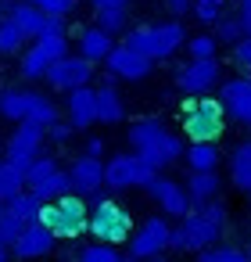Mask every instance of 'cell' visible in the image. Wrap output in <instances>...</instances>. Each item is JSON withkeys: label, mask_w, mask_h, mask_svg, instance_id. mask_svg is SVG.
Here are the masks:
<instances>
[{"label": "cell", "mask_w": 251, "mask_h": 262, "mask_svg": "<svg viewBox=\"0 0 251 262\" xmlns=\"http://www.w3.org/2000/svg\"><path fill=\"white\" fill-rule=\"evenodd\" d=\"M61 119L76 129H90L97 126V115H94V86H79L72 94H65V108H61Z\"/></svg>", "instance_id": "obj_19"}, {"label": "cell", "mask_w": 251, "mask_h": 262, "mask_svg": "<svg viewBox=\"0 0 251 262\" xmlns=\"http://www.w3.org/2000/svg\"><path fill=\"white\" fill-rule=\"evenodd\" d=\"M22 226H26V223H18L11 212H4V215H0V248H8V251H11V244L18 241Z\"/></svg>", "instance_id": "obj_37"}, {"label": "cell", "mask_w": 251, "mask_h": 262, "mask_svg": "<svg viewBox=\"0 0 251 262\" xmlns=\"http://www.w3.org/2000/svg\"><path fill=\"white\" fill-rule=\"evenodd\" d=\"M237 22H240L244 36H251V0H237Z\"/></svg>", "instance_id": "obj_42"}, {"label": "cell", "mask_w": 251, "mask_h": 262, "mask_svg": "<svg viewBox=\"0 0 251 262\" xmlns=\"http://www.w3.org/2000/svg\"><path fill=\"white\" fill-rule=\"evenodd\" d=\"M187 43V29L183 22H151V26H136V29H126V47L144 54L151 65L154 61H165L172 58L176 51H183Z\"/></svg>", "instance_id": "obj_4"}, {"label": "cell", "mask_w": 251, "mask_h": 262, "mask_svg": "<svg viewBox=\"0 0 251 262\" xmlns=\"http://www.w3.org/2000/svg\"><path fill=\"white\" fill-rule=\"evenodd\" d=\"M54 248H58L54 233H51L47 226H40V223H29V226H22L18 241L11 244L15 258H26V262H33V258H47Z\"/></svg>", "instance_id": "obj_18"}, {"label": "cell", "mask_w": 251, "mask_h": 262, "mask_svg": "<svg viewBox=\"0 0 251 262\" xmlns=\"http://www.w3.org/2000/svg\"><path fill=\"white\" fill-rule=\"evenodd\" d=\"M65 172H69V187L76 198H90V194L104 190V162H97V158L79 155Z\"/></svg>", "instance_id": "obj_16"}, {"label": "cell", "mask_w": 251, "mask_h": 262, "mask_svg": "<svg viewBox=\"0 0 251 262\" xmlns=\"http://www.w3.org/2000/svg\"><path fill=\"white\" fill-rule=\"evenodd\" d=\"M40 208H43V205H40L29 190H18L15 198L4 201V212H11V215H15L18 223H26V226H29V223H40Z\"/></svg>", "instance_id": "obj_26"}, {"label": "cell", "mask_w": 251, "mask_h": 262, "mask_svg": "<svg viewBox=\"0 0 251 262\" xmlns=\"http://www.w3.org/2000/svg\"><path fill=\"white\" fill-rule=\"evenodd\" d=\"M86 219H90V208L83 198L76 194H65L51 205L40 208V226H47L54 233V241H76L86 233Z\"/></svg>", "instance_id": "obj_6"}, {"label": "cell", "mask_w": 251, "mask_h": 262, "mask_svg": "<svg viewBox=\"0 0 251 262\" xmlns=\"http://www.w3.org/2000/svg\"><path fill=\"white\" fill-rule=\"evenodd\" d=\"M172 83H176V90H179L183 97H208V90H215V86L222 83V65H219V58L187 61V65L176 69Z\"/></svg>", "instance_id": "obj_11"}, {"label": "cell", "mask_w": 251, "mask_h": 262, "mask_svg": "<svg viewBox=\"0 0 251 262\" xmlns=\"http://www.w3.org/2000/svg\"><path fill=\"white\" fill-rule=\"evenodd\" d=\"M90 79H94V65L83 61L79 54H65V58L54 61V65L47 69V76H43V83H47L51 90H58V94H72V90H79V86H90Z\"/></svg>", "instance_id": "obj_12"}, {"label": "cell", "mask_w": 251, "mask_h": 262, "mask_svg": "<svg viewBox=\"0 0 251 262\" xmlns=\"http://www.w3.org/2000/svg\"><path fill=\"white\" fill-rule=\"evenodd\" d=\"M97 29L115 40L119 33L129 29V11H97Z\"/></svg>", "instance_id": "obj_35"}, {"label": "cell", "mask_w": 251, "mask_h": 262, "mask_svg": "<svg viewBox=\"0 0 251 262\" xmlns=\"http://www.w3.org/2000/svg\"><path fill=\"white\" fill-rule=\"evenodd\" d=\"M212 40H215V43H226V47L240 43V40H244V29H240L237 15H222V18L215 22V33H212Z\"/></svg>", "instance_id": "obj_33"}, {"label": "cell", "mask_w": 251, "mask_h": 262, "mask_svg": "<svg viewBox=\"0 0 251 262\" xmlns=\"http://www.w3.org/2000/svg\"><path fill=\"white\" fill-rule=\"evenodd\" d=\"M83 155H86V158H97V162H104V137H86V147H83Z\"/></svg>", "instance_id": "obj_43"}, {"label": "cell", "mask_w": 251, "mask_h": 262, "mask_svg": "<svg viewBox=\"0 0 251 262\" xmlns=\"http://www.w3.org/2000/svg\"><path fill=\"white\" fill-rule=\"evenodd\" d=\"M33 8H40L47 18H69L72 11H76V4L79 0H29Z\"/></svg>", "instance_id": "obj_36"}, {"label": "cell", "mask_w": 251, "mask_h": 262, "mask_svg": "<svg viewBox=\"0 0 251 262\" xmlns=\"http://www.w3.org/2000/svg\"><path fill=\"white\" fill-rule=\"evenodd\" d=\"M179 122H183V137L190 144H215L226 129V112H222L219 97H187Z\"/></svg>", "instance_id": "obj_5"}, {"label": "cell", "mask_w": 251, "mask_h": 262, "mask_svg": "<svg viewBox=\"0 0 251 262\" xmlns=\"http://www.w3.org/2000/svg\"><path fill=\"white\" fill-rule=\"evenodd\" d=\"M33 97L36 90L29 86H8V90H0V119H8V122H26L29 119V108H33Z\"/></svg>", "instance_id": "obj_20"}, {"label": "cell", "mask_w": 251, "mask_h": 262, "mask_svg": "<svg viewBox=\"0 0 251 262\" xmlns=\"http://www.w3.org/2000/svg\"><path fill=\"white\" fill-rule=\"evenodd\" d=\"M190 15L201 26H215L226 15V0H190Z\"/></svg>", "instance_id": "obj_31"}, {"label": "cell", "mask_w": 251, "mask_h": 262, "mask_svg": "<svg viewBox=\"0 0 251 262\" xmlns=\"http://www.w3.org/2000/svg\"><path fill=\"white\" fill-rule=\"evenodd\" d=\"M94 115H97L101 126H119L126 119V101H122V94H119L111 76H104L94 86Z\"/></svg>", "instance_id": "obj_17"}, {"label": "cell", "mask_w": 251, "mask_h": 262, "mask_svg": "<svg viewBox=\"0 0 251 262\" xmlns=\"http://www.w3.org/2000/svg\"><path fill=\"white\" fill-rule=\"evenodd\" d=\"M8 18L22 29V36H26V40H36V36H40V29H43V11H40V8H33L29 0H22V4H11Z\"/></svg>", "instance_id": "obj_24"}, {"label": "cell", "mask_w": 251, "mask_h": 262, "mask_svg": "<svg viewBox=\"0 0 251 262\" xmlns=\"http://www.w3.org/2000/svg\"><path fill=\"white\" fill-rule=\"evenodd\" d=\"M8 255H11L8 248H0V262H8Z\"/></svg>", "instance_id": "obj_45"}, {"label": "cell", "mask_w": 251, "mask_h": 262, "mask_svg": "<svg viewBox=\"0 0 251 262\" xmlns=\"http://www.w3.org/2000/svg\"><path fill=\"white\" fill-rule=\"evenodd\" d=\"M187 54H190V61H208V58H219L215 51H219V43L212 40V33H197V36H187Z\"/></svg>", "instance_id": "obj_32"}, {"label": "cell", "mask_w": 251, "mask_h": 262, "mask_svg": "<svg viewBox=\"0 0 251 262\" xmlns=\"http://www.w3.org/2000/svg\"><path fill=\"white\" fill-rule=\"evenodd\" d=\"M133 0H90L94 11H129Z\"/></svg>", "instance_id": "obj_41"}, {"label": "cell", "mask_w": 251, "mask_h": 262, "mask_svg": "<svg viewBox=\"0 0 251 262\" xmlns=\"http://www.w3.org/2000/svg\"><path fill=\"white\" fill-rule=\"evenodd\" d=\"M230 51H233V61H237V69H240V76L251 79V36H244V40L233 43Z\"/></svg>", "instance_id": "obj_38"}, {"label": "cell", "mask_w": 251, "mask_h": 262, "mask_svg": "<svg viewBox=\"0 0 251 262\" xmlns=\"http://www.w3.org/2000/svg\"><path fill=\"white\" fill-rule=\"evenodd\" d=\"M183 147H187L183 137L172 126H165L162 119H154V115H144V119L129 122V151L144 165H151L154 172L176 165L183 158Z\"/></svg>", "instance_id": "obj_1"}, {"label": "cell", "mask_w": 251, "mask_h": 262, "mask_svg": "<svg viewBox=\"0 0 251 262\" xmlns=\"http://www.w3.org/2000/svg\"><path fill=\"white\" fill-rule=\"evenodd\" d=\"M111 47H115V40H111L108 33H101L97 26L79 29V58H83V61L101 65V61L108 58V51H111Z\"/></svg>", "instance_id": "obj_22"}, {"label": "cell", "mask_w": 251, "mask_h": 262, "mask_svg": "<svg viewBox=\"0 0 251 262\" xmlns=\"http://www.w3.org/2000/svg\"><path fill=\"white\" fill-rule=\"evenodd\" d=\"M76 262H122V251L111 248V244H97V241H94V244L79 248Z\"/></svg>", "instance_id": "obj_34"}, {"label": "cell", "mask_w": 251, "mask_h": 262, "mask_svg": "<svg viewBox=\"0 0 251 262\" xmlns=\"http://www.w3.org/2000/svg\"><path fill=\"white\" fill-rule=\"evenodd\" d=\"M0 18H4V15H0Z\"/></svg>", "instance_id": "obj_49"}, {"label": "cell", "mask_w": 251, "mask_h": 262, "mask_svg": "<svg viewBox=\"0 0 251 262\" xmlns=\"http://www.w3.org/2000/svg\"><path fill=\"white\" fill-rule=\"evenodd\" d=\"M101 65L108 69V76H111L115 83H140V79H147V76H151V69H154L144 54L129 51L126 43H115Z\"/></svg>", "instance_id": "obj_13"}, {"label": "cell", "mask_w": 251, "mask_h": 262, "mask_svg": "<svg viewBox=\"0 0 251 262\" xmlns=\"http://www.w3.org/2000/svg\"><path fill=\"white\" fill-rule=\"evenodd\" d=\"M54 169H61V165H58V158H54L51 151H40V155L33 158V165L26 169V190H29V187H36L40 180H47Z\"/></svg>", "instance_id": "obj_29"}, {"label": "cell", "mask_w": 251, "mask_h": 262, "mask_svg": "<svg viewBox=\"0 0 251 262\" xmlns=\"http://www.w3.org/2000/svg\"><path fill=\"white\" fill-rule=\"evenodd\" d=\"M197 262H247V255H244V248H237V244H212V248H204V251H197Z\"/></svg>", "instance_id": "obj_30"}, {"label": "cell", "mask_w": 251, "mask_h": 262, "mask_svg": "<svg viewBox=\"0 0 251 262\" xmlns=\"http://www.w3.org/2000/svg\"><path fill=\"white\" fill-rule=\"evenodd\" d=\"M226 233V205L222 201H208V205H197L190 208L183 219L172 223V237H169V248L172 251H204L212 244H219Z\"/></svg>", "instance_id": "obj_2"}, {"label": "cell", "mask_w": 251, "mask_h": 262, "mask_svg": "<svg viewBox=\"0 0 251 262\" xmlns=\"http://www.w3.org/2000/svg\"><path fill=\"white\" fill-rule=\"evenodd\" d=\"M65 54H69V36H36V40H29L26 51L18 54V72H22V79L36 83V79H43L47 69H51L54 61H61Z\"/></svg>", "instance_id": "obj_7"}, {"label": "cell", "mask_w": 251, "mask_h": 262, "mask_svg": "<svg viewBox=\"0 0 251 262\" xmlns=\"http://www.w3.org/2000/svg\"><path fill=\"white\" fill-rule=\"evenodd\" d=\"M230 169H251V140H240L230 151Z\"/></svg>", "instance_id": "obj_39"}, {"label": "cell", "mask_w": 251, "mask_h": 262, "mask_svg": "<svg viewBox=\"0 0 251 262\" xmlns=\"http://www.w3.org/2000/svg\"><path fill=\"white\" fill-rule=\"evenodd\" d=\"M86 233H94L97 244H111V248H119V244H126L129 233H133V215H129V208H122L111 194L97 190V194H90Z\"/></svg>", "instance_id": "obj_3"}, {"label": "cell", "mask_w": 251, "mask_h": 262, "mask_svg": "<svg viewBox=\"0 0 251 262\" xmlns=\"http://www.w3.org/2000/svg\"><path fill=\"white\" fill-rule=\"evenodd\" d=\"M43 137H47L51 144H69V140H72V126H69L65 119H58L54 126H47V133H43Z\"/></svg>", "instance_id": "obj_40"}, {"label": "cell", "mask_w": 251, "mask_h": 262, "mask_svg": "<svg viewBox=\"0 0 251 262\" xmlns=\"http://www.w3.org/2000/svg\"><path fill=\"white\" fill-rule=\"evenodd\" d=\"M162 4L169 8V15H172V18H183V15L190 11V0H162Z\"/></svg>", "instance_id": "obj_44"}, {"label": "cell", "mask_w": 251, "mask_h": 262, "mask_svg": "<svg viewBox=\"0 0 251 262\" xmlns=\"http://www.w3.org/2000/svg\"><path fill=\"white\" fill-rule=\"evenodd\" d=\"M158 172L151 165H144L133 151H119L104 162V190H133V187H147Z\"/></svg>", "instance_id": "obj_10"}, {"label": "cell", "mask_w": 251, "mask_h": 262, "mask_svg": "<svg viewBox=\"0 0 251 262\" xmlns=\"http://www.w3.org/2000/svg\"><path fill=\"white\" fill-rule=\"evenodd\" d=\"M169 237H172V219H165V215H147V219L129 233V251H126V258H136V262L162 258V251H169Z\"/></svg>", "instance_id": "obj_9"}, {"label": "cell", "mask_w": 251, "mask_h": 262, "mask_svg": "<svg viewBox=\"0 0 251 262\" xmlns=\"http://www.w3.org/2000/svg\"><path fill=\"white\" fill-rule=\"evenodd\" d=\"M26 36L22 29L11 22V18H0V58H11V54H22L26 51Z\"/></svg>", "instance_id": "obj_28"}, {"label": "cell", "mask_w": 251, "mask_h": 262, "mask_svg": "<svg viewBox=\"0 0 251 262\" xmlns=\"http://www.w3.org/2000/svg\"><path fill=\"white\" fill-rule=\"evenodd\" d=\"M187 198H190V208L197 205H208V201H219V190H222V176L219 172H187V183H183Z\"/></svg>", "instance_id": "obj_21"}, {"label": "cell", "mask_w": 251, "mask_h": 262, "mask_svg": "<svg viewBox=\"0 0 251 262\" xmlns=\"http://www.w3.org/2000/svg\"><path fill=\"white\" fill-rule=\"evenodd\" d=\"M0 215H4V201H0Z\"/></svg>", "instance_id": "obj_47"}, {"label": "cell", "mask_w": 251, "mask_h": 262, "mask_svg": "<svg viewBox=\"0 0 251 262\" xmlns=\"http://www.w3.org/2000/svg\"><path fill=\"white\" fill-rule=\"evenodd\" d=\"M29 194H33L40 205H51V201H58V198H65V194H72V187H69V172H65V169H54L47 180H40L36 187H29Z\"/></svg>", "instance_id": "obj_25"}, {"label": "cell", "mask_w": 251, "mask_h": 262, "mask_svg": "<svg viewBox=\"0 0 251 262\" xmlns=\"http://www.w3.org/2000/svg\"><path fill=\"white\" fill-rule=\"evenodd\" d=\"M58 119H61V108L54 104V97H47V94H40V90H36V97H33V108H29V119H26V122H36V126H43V129H47V126H54Z\"/></svg>", "instance_id": "obj_27"}, {"label": "cell", "mask_w": 251, "mask_h": 262, "mask_svg": "<svg viewBox=\"0 0 251 262\" xmlns=\"http://www.w3.org/2000/svg\"><path fill=\"white\" fill-rule=\"evenodd\" d=\"M219 104H222L226 119L251 129V79H244V76L222 79L219 83Z\"/></svg>", "instance_id": "obj_15"}, {"label": "cell", "mask_w": 251, "mask_h": 262, "mask_svg": "<svg viewBox=\"0 0 251 262\" xmlns=\"http://www.w3.org/2000/svg\"><path fill=\"white\" fill-rule=\"evenodd\" d=\"M244 255H247V262H251V244H247V251H244Z\"/></svg>", "instance_id": "obj_46"}, {"label": "cell", "mask_w": 251, "mask_h": 262, "mask_svg": "<svg viewBox=\"0 0 251 262\" xmlns=\"http://www.w3.org/2000/svg\"><path fill=\"white\" fill-rule=\"evenodd\" d=\"M47 129L43 126H36V122H18L15 126V133L8 137V144H4V158H0V162H4L11 172H18L22 180H26V169L33 165V158L43 151V137Z\"/></svg>", "instance_id": "obj_8"}, {"label": "cell", "mask_w": 251, "mask_h": 262, "mask_svg": "<svg viewBox=\"0 0 251 262\" xmlns=\"http://www.w3.org/2000/svg\"><path fill=\"white\" fill-rule=\"evenodd\" d=\"M179 162H187V169H190V172H219L222 155H219V147H215V144H187Z\"/></svg>", "instance_id": "obj_23"}, {"label": "cell", "mask_w": 251, "mask_h": 262, "mask_svg": "<svg viewBox=\"0 0 251 262\" xmlns=\"http://www.w3.org/2000/svg\"><path fill=\"white\" fill-rule=\"evenodd\" d=\"M147 198L158 205V215H165V219H183L187 212H190V198H187V190H183V183H176V180H169V176H154L147 187Z\"/></svg>", "instance_id": "obj_14"}, {"label": "cell", "mask_w": 251, "mask_h": 262, "mask_svg": "<svg viewBox=\"0 0 251 262\" xmlns=\"http://www.w3.org/2000/svg\"><path fill=\"white\" fill-rule=\"evenodd\" d=\"M11 4H22V0H11Z\"/></svg>", "instance_id": "obj_48"}]
</instances>
